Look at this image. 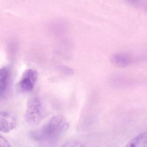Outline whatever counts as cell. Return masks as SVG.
Here are the masks:
<instances>
[{
	"mask_svg": "<svg viewBox=\"0 0 147 147\" xmlns=\"http://www.w3.org/2000/svg\"><path fill=\"white\" fill-rule=\"evenodd\" d=\"M69 127L68 121L61 115L55 116L47 125L37 133V138L40 139H54L67 131Z\"/></svg>",
	"mask_w": 147,
	"mask_h": 147,
	"instance_id": "1",
	"label": "cell"
},
{
	"mask_svg": "<svg viewBox=\"0 0 147 147\" xmlns=\"http://www.w3.org/2000/svg\"><path fill=\"white\" fill-rule=\"evenodd\" d=\"M45 113L44 108L38 97L29 100L26 111V119L28 123L32 125L40 123L44 118Z\"/></svg>",
	"mask_w": 147,
	"mask_h": 147,
	"instance_id": "2",
	"label": "cell"
},
{
	"mask_svg": "<svg viewBox=\"0 0 147 147\" xmlns=\"http://www.w3.org/2000/svg\"><path fill=\"white\" fill-rule=\"evenodd\" d=\"M16 116L9 111H3L0 115V130L4 133H8L17 126Z\"/></svg>",
	"mask_w": 147,
	"mask_h": 147,
	"instance_id": "3",
	"label": "cell"
},
{
	"mask_svg": "<svg viewBox=\"0 0 147 147\" xmlns=\"http://www.w3.org/2000/svg\"><path fill=\"white\" fill-rule=\"evenodd\" d=\"M38 78L37 72L33 69L26 70L20 82V86L22 91L30 92L33 90Z\"/></svg>",
	"mask_w": 147,
	"mask_h": 147,
	"instance_id": "4",
	"label": "cell"
},
{
	"mask_svg": "<svg viewBox=\"0 0 147 147\" xmlns=\"http://www.w3.org/2000/svg\"><path fill=\"white\" fill-rule=\"evenodd\" d=\"M132 57L124 53H117L114 54L111 57V61L114 66L118 67H125L133 62Z\"/></svg>",
	"mask_w": 147,
	"mask_h": 147,
	"instance_id": "5",
	"label": "cell"
},
{
	"mask_svg": "<svg viewBox=\"0 0 147 147\" xmlns=\"http://www.w3.org/2000/svg\"><path fill=\"white\" fill-rule=\"evenodd\" d=\"M10 72L7 68L3 67L0 71V94L2 97L5 93L9 83Z\"/></svg>",
	"mask_w": 147,
	"mask_h": 147,
	"instance_id": "6",
	"label": "cell"
},
{
	"mask_svg": "<svg viewBox=\"0 0 147 147\" xmlns=\"http://www.w3.org/2000/svg\"><path fill=\"white\" fill-rule=\"evenodd\" d=\"M125 147H147V131L134 138Z\"/></svg>",
	"mask_w": 147,
	"mask_h": 147,
	"instance_id": "7",
	"label": "cell"
},
{
	"mask_svg": "<svg viewBox=\"0 0 147 147\" xmlns=\"http://www.w3.org/2000/svg\"><path fill=\"white\" fill-rule=\"evenodd\" d=\"M130 4L136 7H139L147 12V1H128Z\"/></svg>",
	"mask_w": 147,
	"mask_h": 147,
	"instance_id": "8",
	"label": "cell"
},
{
	"mask_svg": "<svg viewBox=\"0 0 147 147\" xmlns=\"http://www.w3.org/2000/svg\"><path fill=\"white\" fill-rule=\"evenodd\" d=\"M60 147H84L81 143L79 141H71L65 143Z\"/></svg>",
	"mask_w": 147,
	"mask_h": 147,
	"instance_id": "9",
	"label": "cell"
},
{
	"mask_svg": "<svg viewBox=\"0 0 147 147\" xmlns=\"http://www.w3.org/2000/svg\"><path fill=\"white\" fill-rule=\"evenodd\" d=\"M0 144L1 147H11V144L8 141L1 136L0 138Z\"/></svg>",
	"mask_w": 147,
	"mask_h": 147,
	"instance_id": "10",
	"label": "cell"
}]
</instances>
